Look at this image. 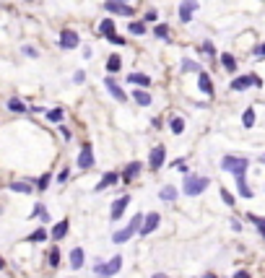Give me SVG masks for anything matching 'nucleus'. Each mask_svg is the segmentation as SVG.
<instances>
[{"mask_svg": "<svg viewBox=\"0 0 265 278\" xmlns=\"http://www.w3.org/2000/svg\"><path fill=\"white\" fill-rule=\"evenodd\" d=\"M169 130L174 133V135H182V133H185V120H182L180 115H174V117L169 120Z\"/></svg>", "mask_w": 265, "mask_h": 278, "instance_id": "nucleus-25", "label": "nucleus"}, {"mask_svg": "<svg viewBox=\"0 0 265 278\" xmlns=\"http://www.w3.org/2000/svg\"><path fill=\"white\" fill-rule=\"evenodd\" d=\"M171 166L177 169V172H187V164L182 161V159H177V161H171Z\"/></svg>", "mask_w": 265, "mask_h": 278, "instance_id": "nucleus-43", "label": "nucleus"}, {"mask_svg": "<svg viewBox=\"0 0 265 278\" xmlns=\"http://www.w3.org/2000/svg\"><path fill=\"white\" fill-rule=\"evenodd\" d=\"M78 44H81V37H78V32H73V29H60V37H57V47L60 50H75Z\"/></svg>", "mask_w": 265, "mask_h": 278, "instance_id": "nucleus-4", "label": "nucleus"}, {"mask_svg": "<svg viewBox=\"0 0 265 278\" xmlns=\"http://www.w3.org/2000/svg\"><path fill=\"white\" fill-rule=\"evenodd\" d=\"M198 8H200L198 0H182V3H180V11H177V13H180V21H182V24H190Z\"/></svg>", "mask_w": 265, "mask_h": 278, "instance_id": "nucleus-7", "label": "nucleus"}, {"mask_svg": "<svg viewBox=\"0 0 265 278\" xmlns=\"http://www.w3.org/2000/svg\"><path fill=\"white\" fill-rule=\"evenodd\" d=\"M83 265V250H81V247H75V250L70 252V268H81Z\"/></svg>", "mask_w": 265, "mask_h": 278, "instance_id": "nucleus-27", "label": "nucleus"}, {"mask_svg": "<svg viewBox=\"0 0 265 278\" xmlns=\"http://www.w3.org/2000/svg\"><path fill=\"white\" fill-rule=\"evenodd\" d=\"M153 34L159 37V39H169V26L166 24H156L153 26Z\"/></svg>", "mask_w": 265, "mask_h": 278, "instance_id": "nucleus-36", "label": "nucleus"}, {"mask_svg": "<svg viewBox=\"0 0 265 278\" xmlns=\"http://www.w3.org/2000/svg\"><path fill=\"white\" fill-rule=\"evenodd\" d=\"M62 117H65V110H60V107H55V110L47 112V120H50V122H62Z\"/></svg>", "mask_w": 265, "mask_h": 278, "instance_id": "nucleus-33", "label": "nucleus"}, {"mask_svg": "<svg viewBox=\"0 0 265 278\" xmlns=\"http://www.w3.org/2000/svg\"><path fill=\"white\" fill-rule=\"evenodd\" d=\"M260 161H262V164H265V153H262V156H260Z\"/></svg>", "mask_w": 265, "mask_h": 278, "instance_id": "nucleus-54", "label": "nucleus"}, {"mask_svg": "<svg viewBox=\"0 0 265 278\" xmlns=\"http://www.w3.org/2000/svg\"><path fill=\"white\" fill-rule=\"evenodd\" d=\"M128 83H135V86L148 88V86H151V78H148L146 73H130V75H128Z\"/></svg>", "mask_w": 265, "mask_h": 278, "instance_id": "nucleus-21", "label": "nucleus"}, {"mask_svg": "<svg viewBox=\"0 0 265 278\" xmlns=\"http://www.w3.org/2000/svg\"><path fill=\"white\" fill-rule=\"evenodd\" d=\"M125 3H128V0H125Z\"/></svg>", "mask_w": 265, "mask_h": 278, "instance_id": "nucleus-55", "label": "nucleus"}, {"mask_svg": "<svg viewBox=\"0 0 265 278\" xmlns=\"http://www.w3.org/2000/svg\"><path fill=\"white\" fill-rule=\"evenodd\" d=\"M68 231H70V221L68 219H62V221H57L55 226H52V239L57 242V239H62V237H68Z\"/></svg>", "mask_w": 265, "mask_h": 278, "instance_id": "nucleus-14", "label": "nucleus"}, {"mask_svg": "<svg viewBox=\"0 0 265 278\" xmlns=\"http://www.w3.org/2000/svg\"><path fill=\"white\" fill-rule=\"evenodd\" d=\"M68 177H70V172H68V169H62V172L57 174V182H68Z\"/></svg>", "mask_w": 265, "mask_h": 278, "instance_id": "nucleus-47", "label": "nucleus"}, {"mask_svg": "<svg viewBox=\"0 0 265 278\" xmlns=\"http://www.w3.org/2000/svg\"><path fill=\"white\" fill-rule=\"evenodd\" d=\"M161 200H166V203H171V200H177V188H171V184H166V188L159 193Z\"/></svg>", "mask_w": 265, "mask_h": 278, "instance_id": "nucleus-30", "label": "nucleus"}, {"mask_svg": "<svg viewBox=\"0 0 265 278\" xmlns=\"http://www.w3.org/2000/svg\"><path fill=\"white\" fill-rule=\"evenodd\" d=\"M234 278H252V275H249L247 270H239V273H234Z\"/></svg>", "mask_w": 265, "mask_h": 278, "instance_id": "nucleus-49", "label": "nucleus"}, {"mask_svg": "<svg viewBox=\"0 0 265 278\" xmlns=\"http://www.w3.org/2000/svg\"><path fill=\"white\" fill-rule=\"evenodd\" d=\"M221 65H224V70H226V73H237V70H239L237 57H234L231 52H221Z\"/></svg>", "mask_w": 265, "mask_h": 278, "instance_id": "nucleus-17", "label": "nucleus"}, {"mask_svg": "<svg viewBox=\"0 0 265 278\" xmlns=\"http://www.w3.org/2000/svg\"><path fill=\"white\" fill-rule=\"evenodd\" d=\"M50 179H52V174H50V172H44V174L39 177V182H37V190H39V193H44L47 188H50Z\"/></svg>", "mask_w": 265, "mask_h": 278, "instance_id": "nucleus-37", "label": "nucleus"}, {"mask_svg": "<svg viewBox=\"0 0 265 278\" xmlns=\"http://www.w3.org/2000/svg\"><path fill=\"white\" fill-rule=\"evenodd\" d=\"M156 19H159V16H156V11H148L143 16V21H156Z\"/></svg>", "mask_w": 265, "mask_h": 278, "instance_id": "nucleus-48", "label": "nucleus"}, {"mask_svg": "<svg viewBox=\"0 0 265 278\" xmlns=\"http://www.w3.org/2000/svg\"><path fill=\"white\" fill-rule=\"evenodd\" d=\"M208 184H211V179H208V177L187 174V177H185V184H182V193H185V195H190V198H195V195H200L203 190H206Z\"/></svg>", "mask_w": 265, "mask_h": 278, "instance_id": "nucleus-2", "label": "nucleus"}, {"mask_svg": "<svg viewBox=\"0 0 265 278\" xmlns=\"http://www.w3.org/2000/svg\"><path fill=\"white\" fill-rule=\"evenodd\" d=\"M221 200H224L226 206H234V198H231V193H229L226 188H221Z\"/></svg>", "mask_w": 265, "mask_h": 278, "instance_id": "nucleus-41", "label": "nucleus"}, {"mask_svg": "<svg viewBox=\"0 0 265 278\" xmlns=\"http://www.w3.org/2000/svg\"><path fill=\"white\" fill-rule=\"evenodd\" d=\"M104 83H107V88H109V94H112V97H115L117 102H125V99H128V94H125V91L120 88V83H117V81L112 78V75H109V78H107Z\"/></svg>", "mask_w": 265, "mask_h": 278, "instance_id": "nucleus-15", "label": "nucleus"}, {"mask_svg": "<svg viewBox=\"0 0 265 278\" xmlns=\"http://www.w3.org/2000/svg\"><path fill=\"white\" fill-rule=\"evenodd\" d=\"M143 219H146L143 213H135V216H133V221L128 224V229L133 231V234H138V231H140V224H143Z\"/></svg>", "mask_w": 265, "mask_h": 278, "instance_id": "nucleus-31", "label": "nucleus"}, {"mask_svg": "<svg viewBox=\"0 0 265 278\" xmlns=\"http://www.w3.org/2000/svg\"><path fill=\"white\" fill-rule=\"evenodd\" d=\"M203 278H216V275H213V273H206V275H203Z\"/></svg>", "mask_w": 265, "mask_h": 278, "instance_id": "nucleus-53", "label": "nucleus"}, {"mask_svg": "<svg viewBox=\"0 0 265 278\" xmlns=\"http://www.w3.org/2000/svg\"><path fill=\"white\" fill-rule=\"evenodd\" d=\"M31 216H39L42 221H50V213H47V208H44L42 203H37V206H34V213H31Z\"/></svg>", "mask_w": 265, "mask_h": 278, "instance_id": "nucleus-38", "label": "nucleus"}, {"mask_svg": "<svg viewBox=\"0 0 265 278\" xmlns=\"http://www.w3.org/2000/svg\"><path fill=\"white\" fill-rule=\"evenodd\" d=\"M151 278H169V275H164V273H156V275H151Z\"/></svg>", "mask_w": 265, "mask_h": 278, "instance_id": "nucleus-52", "label": "nucleus"}, {"mask_svg": "<svg viewBox=\"0 0 265 278\" xmlns=\"http://www.w3.org/2000/svg\"><path fill=\"white\" fill-rule=\"evenodd\" d=\"M203 68L195 63V60H190V57H182V73H200Z\"/></svg>", "mask_w": 265, "mask_h": 278, "instance_id": "nucleus-29", "label": "nucleus"}, {"mask_svg": "<svg viewBox=\"0 0 265 278\" xmlns=\"http://www.w3.org/2000/svg\"><path fill=\"white\" fill-rule=\"evenodd\" d=\"M57 130H60V135H62V138H65V141H70V138H73V133H70V128H65V125H60Z\"/></svg>", "mask_w": 265, "mask_h": 278, "instance_id": "nucleus-42", "label": "nucleus"}, {"mask_svg": "<svg viewBox=\"0 0 265 278\" xmlns=\"http://www.w3.org/2000/svg\"><path fill=\"white\" fill-rule=\"evenodd\" d=\"M47 237H50V234H47V229H37V231H31L26 239H29V242H44Z\"/></svg>", "mask_w": 265, "mask_h": 278, "instance_id": "nucleus-34", "label": "nucleus"}, {"mask_svg": "<svg viewBox=\"0 0 265 278\" xmlns=\"http://www.w3.org/2000/svg\"><path fill=\"white\" fill-rule=\"evenodd\" d=\"M128 32H130L133 37H143V34L148 32V29H146V21H130Z\"/></svg>", "mask_w": 265, "mask_h": 278, "instance_id": "nucleus-26", "label": "nucleus"}, {"mask_svg": "<svg viewBox=\"0 0 265 278\" xmlns=\"http://www.w3.org/2000/svg\"><path fill=\"white\" fill-rule=\"evenodd\" d=\"M133 99H135V102H138L140 107H148V104L153 102V97L148 94L146 88H135V91H133Z\"/></svg>", "mask_w": 265, "mask_h": 278, "instance_id": "nucleus-22", "label": "nucleus"}, {"mask_svg": "<svg viewBox=\"0 0 265 278\" xmlns=\"http://www.w3.org/2000/svg\"><path fill=\"white\" fill-rule=\"evenodd\" d=\"M115 182H120V172H107L102 179H99V184H97V193H102V190H107L109 184H115Z\"/></svg>", "mask_w": 265, "mask_h": 278, "instance_id": "nucleus-18", "label": "nucleus"}, {"mask_svg": "<svg viewBox=\"0 0 265 278\" xmlns=\"http://www.w3.org/2000/svg\"><path fill=\"white\" fill-rule=\"evenodd\" d=\"M94 166V148L91 143H83V148L78 151V169H91Z\"/></svg>", "mask_w": 265, "mask_h": 278, "instance_id": "nucleus-10", "label": "nucleus"}, {"mask_svg": "<svg viewBox=\"0 0 265 278\" xmlns=\"http://www.w3.org/2000/svg\"><path fill=\"white\" fill-rule=\"evenodd\" d=\"M128 203H130V195H122L120 200H115V203H112V213H109V219H112V221H120L122 216H125V208H128Z\"/></svg>", "mask_w": 265, "mask_h": 278, "instance_id": "nucleus-11", "label": "nucleus"}, {"mask_svg": "<svg viewBox=\"0 0 265 278\" xmlns=\"http://www.w3.org/2000/svg\"><path fill=\"white\" fill-rule=\"evenodd\" d=\"M140 172H143V164H140V161H130L128 166H125V172H122V179L125 182H133V179H138Z\"/></svg>", "mask_w": 265, "mask_h": 278, "instance_id": "nucleus-12", "label": "nucleus"}, {"mask_svg": "<svg viewBox=\"0 0 265 278\" xmlns=\"http://www.w3.org/2000/svg\"><path fill=\"white\" fill-rule=\"evenodd\" d=\"M29 3H31V0H29Z\"/></svg>", "mask_w": 265, "mask_h": 278, "instance_id": "nucleus-56", "label": "nucleus"}, {"mask_svg": "<svg viewBox=\"0 0 265 278\" xmlns=\"http://www.w3.org/2000/svg\"><path fill=\"white\" fill-rule=\"evenodd\" d=\"M97 32H99L102 37L115 34V21H112V19H102V21H99V29H97Z\"/></svg>", "mask_w": 265, "mask_h": 278, "instance_id": "nucleus-24", "label": "nucleus"}, {"mask_svg": "<svg viewBox=\"0 0 265 278\" xmlns=\"http://www.w3.org/2000/svg\"><path fill=\"white\" fill-rule=\"evenodd\" d=\"M47 262H50L52 268H57V265H60V250H57V247H52V250L47 252Z\"/></svg>", "mask_w": 265, "mask_h": 278, "instance_id": "nucleus-35", "label": "nucleus"}, {"mask_svg": "<svg viewBox=\"0 0 265 278\" xmlns=\"http://www.w3.org/2000/svg\"><path fill=\"white\" fill-rule=\"evenodd\" d=\"M130 237H133V231L125 226V229H120V231H115V234H112V242H115V244H122V242H128Z\"/></svg>", "mask_w": 265, "mask_h": 278, "instance_id": "nucleus-28", "label": "nucleus"}, {"mask_svg": "<svg viewBox=\"0 0 265 278\" xmlns=\"http://www.w3.org/2000/svg\"><path fill=\"white\" fill-rule=\"evenodd\" d=\"M252 55H257V57H265V44H257V47L252 50Z\"/></svg>", "mask_w": 265, "mask_h": 278, "instance_id": "nucleus-46", "label": "nucleus"}, {"mask_svg": "<svg viewBox=\"0 0 265 278\" xmlns=\"http://www.w3.org/2000/svg\"><path fill=\"white\" fill-rule=\"evenodd\" d=\"M247 166H249V159H244V156H231V153H226V156L221 159V169L229 172V174H234V177L244 174Z\"/></svg>", "mask_w": 265, "mask_h": 278, "instance_id": "nucleus-1", "label": "nucleus"}, {"mask_svg": "<svg viewBox=\"0 0 265 278\" xmlns=\"http://www.w3.org/2000/svg\"><path fill=\"white\" fill-rule=\"evenodd\" d=\"M164 161H166V148H164V146H156V148H151L148 166L153 169V172H159V169L164 166Z\"/></svg>", "mask_w": 265, "mask_h": 278, "instance_id": "nucleus-8", "label": "nucleus"}, {"mask_svg": "<svg viewBox=\"0 0 265 278\" xmlns=\"http://www.w3.org/2000/svg\"><path fill=\"white\" fill-rule=\"evenodd\" d=\"M73 81H75V83H83V81H86V73H83V70H75V73H73Z\"/></svg>", "mask_w": 265, "mask_h": 278, "instance_id": "nucleus-44", "label": "nucleus"}, {"mask_svg": "<svg viewBox=\"0 0 265 278\" xmlns=\"http://www.w3.org/2000/svg\"><path fill=\"white\" fill-rule=\"evenodd\" d=\"M237 190H239V195H242V198H252V195H255V193H252V188L247 184L244 174H239V177H237Z\"/></svg>", "mask_w": 265, "mask_h": 278, "instance_id": "nucleus-23", "label": "nucleus"}, {"mask_svg": "<svg viewBox=\"0 0 265 278\" xmlns=\"http://www.w3.org/2000/svg\"><path fill=\"white\" fill-rule=\"evenodd\" d=\"M249 86H255V88H260L262 86V81L257 78V75H237L231 83H229V88L231 91H247Z\"/></svg>", "mask_w": 265, "mask_h": 278, "instance_id": "nucleus-5", "label": "nucleus"}, {"mask_svg": "<svg viewBox=\"0 0 265 278\" xmlns=\"http://www.w3.org/2000/svg\"><path fill=\"white\" fill-rule=\"evenodd\" d=\"M107 39H109V42H112V44H120V47H125V37H120L117 32H115V34H109Z\"/></svg>", "mask_w": 265, "mask_h": 278, "instance_id": "nucleus-40", "label": "nucleus"}, {"mask_svg": "<svg viewBox=\"0 0 265 278\" xmlns=\"http://www.w3.org/2000/svg\"><path fill=\"white\" fill-rule=\"evenodd\" d=\"M6 110L13 112V115H24V112H29V107H26L19 97H11V99L6 102Z\"/></svg>", "mask_w": 265, "mask_h": 278, "instance_id": "nucleus-16", "label": "nucleus"}, {"mask_svg": "<svg viewBox=\"0 0 265 278\" xmlns=\"http://www.w3.org/2000/svg\"><path fill=\"white\" fill-rule=\"evenodd\" d=\"M24 55H26V57H39V52H37L34 47H29V44L24 47Z\"/></svg>", "mask_w": 265, "mask_h": 278, "instance_id": "nucleus-45", "label": "nucleus"}, {"mask_svg": "<svg viewBox=\"0 0 265 278\" xmlns=\"http://www.w3.org/2000/svg\"><path fill=\"white\" fill-rule=\"evenodd\" d=\"M198 52H203V55H216V47H213V42H203L200 47H198Z\"/></svg>", "mask_w": 265, "mask_h": 278, "instance_id": "nucleus-39", "label": "nucleus"}, {"mask_svg": "<svg viewBox=\"0 0 265 278\" xmlns=\"http://www.w3.org/2000/svg\"><path fill=\"white\" fill-rule=\"evenodd\" d=\"M120 268H122V255H115L109 262L97 260V265H94V273L102 275V278H109V275H117V273H120Z\"/></svg>", "mask_w": 265, "mask_h": 278, "instance_id": "nucleus-3", "label": "nucleus"}, {"mask_svg": "<svg viewBox=\"0 0 265 278\" xmlns=\"http://www.w3.org/2000/svg\"><path fill=\"white\" fill-rule=\"evenodd\" d=\"M257 231H260V237H262V239H265V226H260V229H257Z\"/></svg>", "mask_w": 265, "mask_h": 278, "instance_id": "nucleus-51", "label": "nucleus"}, {"mask_svg": "<svg viewBox=\"0 0 265 278\" xmlns=\"http://www.w3.org/2000/svg\"><path fill=\"white\" fill-rule=\"evenodd\" d=\"M120 68H122V57L117 52H112V55L107 57V73L115 75V73H120Z\"/></svg>", "mask_w": 265, "mask_h": 278, "instance_id": "nucleus-19", "label": "nucleus"}, {"mask_svg": "<svg viewBox=\"0 0 265 278\" xmlns=\"http://www.w3.org/2000/svg\"><path fill=\"white\" fill-rule=\"evenodd\" d=\"M8 190L19 193V195H29V193H34V184H31V182H11Z\"/></svg>", "mask_w": 265, "mask_h": 278, "instance_id": "nucleus-20", "label": "nucleus"}, {"mask_svg": "<svg viewBox=\"0 0 265 278\" xmlns=\"http://www.w3.org/2000/svg\"><path fill=\"white\" fill-rule=\"evenodd\" d=\"M242 125H244V128H252V125H255V110H252V107H249V110H244Z\"/></svg>", "mask_w": 265, "mask_h": 278, "instance_id": "nucleus-32", "label": "nucleus"}, {"mask_svg": "<svg viewBox=\"0 0 265 278\" xmlns=\"http://www.w3.org/2000/svg\"><path fill=\"white\" fill-rule=\"evenodd\" d=\"M0 270H6V260L3 257H0Z\"/></svg>", "mask_w": 265, "mask_h": 278, "instance_id": "nucleus-50", "label": "nucleus"}, {"mask_svg": "<svg viewBox=\"0 0 265 278\" xmlns=\"http://www.w3.org/2000/svg\"><path fill=\"white\" fill-rule=\"evenodd\" d=\"M104 11L117 13V16H135V8L128 6L125 0H104Z\"/></svg>", "mask_w": 265, "mask_h": 278, "instance_id": "nucleus-6", "label": "nucleus"}, {"mask_svg": "<svg viewBox=\"0 0 265 278\" xmlns=\"http://www.w3.org/2000/svg\"><path fill=\"white\" fill-rule=\"evenodd\" d=\"M159 221H161V216H159V213H146V219H143V224H140V231H138V234H140V237L153 234L156 226H159Z\"/></svg>", "mask_w": 265, "mask_h": 278, "instance_id": "nucleus-9", "label": "nucleus"}, {"mask_svg": "<svg viewBox=\"0 0 265 278\" xmlns=\"http://www.w3.org/2000/svg\"><path fill=\"white\" fill-rule=\"evenodd\" d=\"M198 86H200V91H203L206 97H213V81H211V75H208L206 70L198 73Z\"/></svg>", "mask_w": 265, "mask_h": 278, "instance_id": "nucleus-13", "label": "nucleus"}]
</instances>
